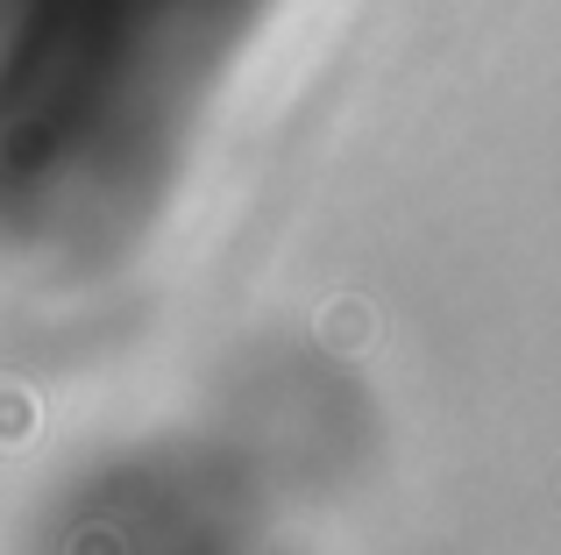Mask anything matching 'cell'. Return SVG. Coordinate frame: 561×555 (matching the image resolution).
<instances>
[{
  "instance_id": "1",
  "label": "cell",
  "mask_w": 561,
  "mask_h": 555,
  "mask_svg": "<svg viewBox=\"0 0 561 555\" xmlns=\"http://www.w3.org/2000/svg\"><path fill=\"white\" fill-rule=\"evenodd\" d=\"M285 0H0V271L128 257Z\"/></svg>"
}]
</instances>
